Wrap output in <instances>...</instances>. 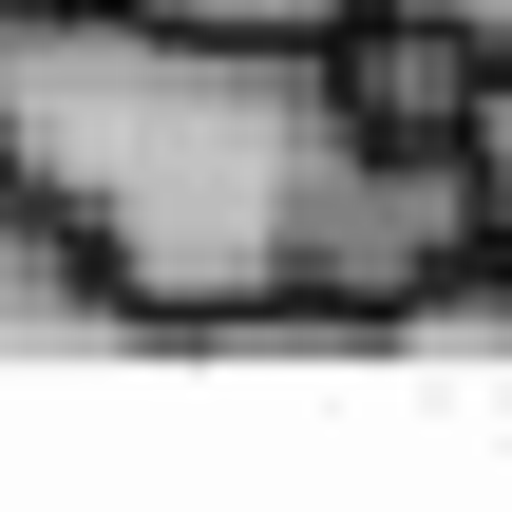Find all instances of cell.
Returning <instances> with one entry per match:
<instances>
[{
	"instance_id": "cell-1",
	"label": "cell",
	"mask_w": 512,
	"mask_h": 512,
	"mask_svg": "<svg viewBox=\"0 0 512 512\" xmlns=\"http://www.w3.org/2000/svg\"><path fill=\"white\" fill-rule=\"evenodd\" d=\"M0 152L152 342H380V304L494 228L475 133H380L342 38L171 0H0Z\"/></svg>"
},
{
	"instance_id": "cell-2",
	"label": "cell",
	"mask_w": 512,
	"mask_h": 512,
	"mask_svg": "<svg viewBox=\"0 0 512 512\" xmlns=\"http://www.w3.org/2000/svg\"><path fill=\"white\" fill-rule=\"evenodd\" d=\"M76 342H152V323H133V285L95 266V228L0 152V361H76Z\"/></svg>"
},
{
	"instance_id": "cell-3",
	"label": "cell",
	"mask_w": 512,
	"mask_h": 512,
	"mask_svg": "<svg viewBox=\"0 0 512 512\" xmlns=\"http://www.w3.org/2000/svg\"><path fill=\"white\" fill-rule=\"evenodd\" d=\"M380 342H456V361H512V247L475 228L437 285H399V304H380Z\"/></svg>"
},
{
	"instance_id": "cell-4",
	"label": "cell",
	"mask_w": 512,
	"mask_h": 512,
	"mask_svg": "<svg viewBox=\"0 0 512 512\" xmlns=\"http://www.w3.org/2000/svg\"><path fill=\"white\" fill-rule=\"evenodd\" d=\"M475 190H494V247H512V57L475 76Z\"/></svg>"
},
{
	"instance_id": "cell-5",
	"label": "cell",
	"mask_w": 512,
	"mask_h": 512,
	"mask_svg": "<svg viewBox=\"0 0 512 512\" xmlns=\"http://www.w3.org/2000/svg\"><path fill=\"white\" fill-rule=\"evenodd\" d=\"M171 19H285V38H342L361 0H171Z\"/></svg>"
},
{
	"instance_id": "cell-6",
	"label": "cell",
	"mask_w": 512,
	"mask_h": 512,
	"mask_svg": "<svg viewBox=\"0 0 512 512\" xmlns=\"http://www.w3.org/2000/svg\"><path fill=\"white\" fill-rule=\"evenodd\" d=\"M418 19H456V38H494V57H512V0H418Z\"/></svg>"
}]
</instances>
